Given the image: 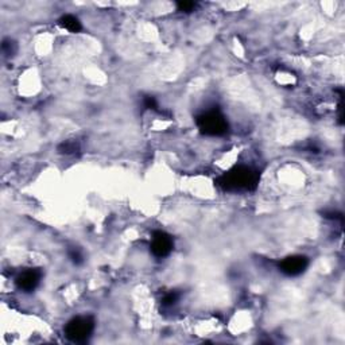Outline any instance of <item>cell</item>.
Returning a JSON list of instances; mask_svg holds the SVG:
<instances>
[{
	"mask_svg": "<svg viewBox=\"0 0 345 345\" xmlns=\"http://www.w3.org/2000/svg\"><path fill=\"white\" fill-rule=\"evenodd\" d=\"M177 301H178V294L176 291H170L162 298V305L163 306H173V305L177 304Z\"/></svg>",
	"mask_w": 345,
	"mask_h": 345,
	"instance_id": "obj_9",
	"label": "cell"
},
{
	"mask_svg": "<svg viewBox=\"0 0 345 345\" xmlns=\"http://www.w3.org/2000/svg\"><path fill=\"white\" fill-rule=\"evenodd\" d=\"M93 329L94 321L92 317H76L65 327V334L73 343H85Z\"/></svg>",
	"mask_w": 345,
	"mask_h": 345,
	"instance_id": "obj_3",
	"label": "cell"
},
{
	"mask_svg": "<svg viewBox=\"0 0 345 345\" xmlns=\"http://www.w3.org/2000/svg\"><path fill=\"white\" fill-rule=\"evenodd\" d=\"M69 257L72 259V262L74 264H81L84 262V256H82V252L78 248H72L69 250Z\"/></svg>",
	"mask_w": 345,
	"mask_h": 345,
	"instance_id": "obj_10",
	"label": "cell"
},
{
	"mask_svg": "<svg viewBox=\"0 0 345 345\" xmlns=\"http://www.w3.org/2000/svg\"><path fill=\"white\" fill-rule=\"evenodd\" d=\"M1 50H3V53L6 54L7 57H11V55L17 53L18 46H17V43L11 41V39H4L3 43H1Z\"/></svg>",
	"mask_w": 345,
	"mask_h": 345,
	"instance_id": "obj_8",
	"label": "cell"
},
{
	"mask_svg": "<svg viewBox=\"0 0 345 345\" xmlns=\"http://www.w3.org/2000/svg\"><path fill=\"white\" fill-rule=\"evenodd\" d=\"M197 126L200 131L209 136H220L228 131V123L221 112L217 109L204 112L197 117Z\"/></svg>",
	"mask_w": 345,
	"mask_h": 345,
	"instance_id": "obj_2",
	"label": "cell"
},
{
	"mask_svg": "<svg viewBox=\"0 0 345 345\" xmlns=\"http://www.w3.org/2000/svg\"><path fill=\"white\" fill-rule=\"evenodd\" d=\"M61 152H65V154H71V152L76 151L77 150V145L76 143H64L62 146L59 147Z\"/></svg>",
	"mask_w": 345,
	"mask_h": 345,
	"instance_id": "obj_12",
	"label": "cell"
},
{
	"mask_svg": "<svg viewBox=\"0 0 345 345\" xmlns=\"http://www.w3.org/2000/svg\"><path fill=\"white\" fill-rule=\"evenodd\" d=\"M145 106H146V108H148V109H155V108H157V101H155V99L151 97V96H147L146 99H145Z\"/></svg>",
	"mask_w": 345,
	"mask_h": 345,
	"instance_id": "obj_13",
	"label": "cell"
},
{
	"mask_svg": "<svg viewBox=\"0 0 345 345\" xmlns=\"http://www.w3.org/2000/svg\"><path fill=\"white\" fill-rule=\"evenodd\" d=\"M173 239L171 236H169L164 232H155L152 236L151 241V251L152 254L157 257H166L167 255H170V252L173 251Z\"/></svg>",
	"mask_w": 345,
	"mask_h": 345,
	"instance_id": "obj_5",
	"label": "cell"
},
{
	"mask_svg": "<svg viewBox=\"0 0 345 345\" xmlns=\"http://www.w3.org/2000/svg\"><path fill=\"white\" fill-rule=\"evenodd\" d=\"M41 278L42 272L39 270L31 269L27 270V271H23L22 274L19 275L18 278H17V281H15V283H17L19 290H22V291L24 292H30L34 291L36 287H38L39 282H41Z\"/></svg>",
	"mask_w": 345,
	"mask_h": 345,
	"instance_id": "obj_6",
	"label": "cell"
},
{
	"mask_svg": "<svg viewBox=\"0 0 345 345\" xmlns=\"http://www.w3.org/2000/svg\"><path fill=\"white\" fill-rule=\"evenodd\" d=\"M196 3L194 1H178L177 3V7H178V10L182 12H192L194 11V8H196Z\"/></svg>",
	"mask_w": 345,
	"mask_h": 345,
	"instance_id": "obj_11",
	"label": "cell"
},
{
	"mask_svg": "<svg viewBox=\"0 0 345 345\" xmlns=\"http://www.w3.org/2000/svg\"><path fill=\"white\" fill-rule=\"evenodd\" d=\"M58 23L62 29L68 30L71 33H78L81 30L80 20L76 17H73V15H64L62 18H59Z\"/></svg>",
	"mask_w": 345,
	"mask_h": 345,
	"instance_id": "obj_7",
	"label": "cell"
},
{
	"mask_svg": "<svg viewBox=\"0 0 345 345\" xmlns=\"http://www.w3.org/2000/svg\"><path fill=\"white\" fill-rule=\"evenodd\" d=\"M259 181L257 173L248 166H236L217 180V185L227 192L254 190Z\"/></svg>",
	"mask_w": 345,
	"mask_h": 345,
	"instance_id": "obj_1",
	"label": "cell"
},
{
	"mask_svg": "<svg viewBox=\"0 0 345 345\" xmlns=\"http://www.w3.org/2000/svg\"><path fill=\"white\" fill-rule=\"evenodd\" d=\"M308 266H309L308 257L302 255H292L282 260L279 269L287 276H298L308 269Z\"/></svg>",
	"mask_w": 345,
	"mask_h": 345,
	"instance_id": "obj_4",
	"label": "cell"
}]
</instances>
